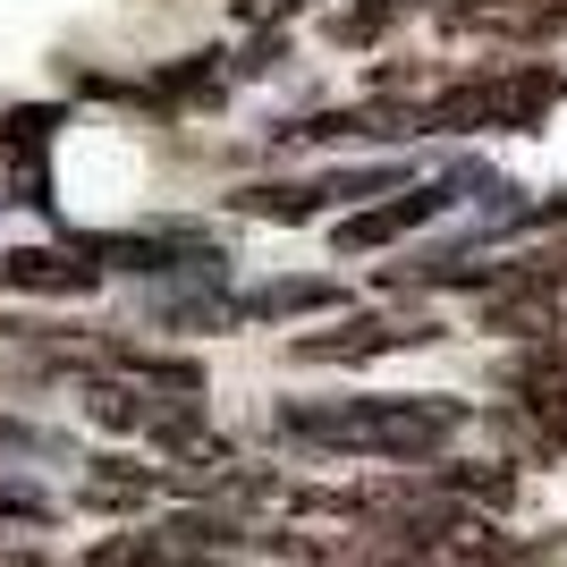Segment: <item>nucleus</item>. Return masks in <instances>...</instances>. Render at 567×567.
I'll return each instance as SVG.
<instances>
[{"instance_id": "obj_11", "label": "nucleus", "mask_w": 567, "mask_h": 567, "mask_svg": "<svg viewBox=\"0 0 567 567\" xmlns=\"http://www.w3.org/2000/svg\"><path fill=\"white\" fill-rule=\"evenodd\" d=\"M0 567H60V559H43V550H0Z\"/></svg>"}, {"instance_id": "obj_8", "label": "nucleus", "mask_w": 567, "mask_h": 567, "mask_svg": "<svg viewBox=\"0 0 567 567\" xmlns=\"http://www.w3.org/2000/svg\"><path fill=\"white\" fill-rule=\"evenodd\" d=\"M85 567H220V559H204V550H187V543H162V534L144 525V534H111V543H94Z\"/></svg>"}, {"instance_id": "obj_6", "label": "nucleus", "mask_w": 567, "mask_h": 567, "mask_svg": "<svg viewBox=\"0 0 567 567\" xmlns=\"http://www.w3.org/2000/svg\"><path fill=\"white\" fill-rule=\"evenodd\" d=\"M432 492H450L457 508H508L517 499V466L508 457H450V466H432Z\"/></svg>"}, {"instance_id": "obj_4", "label": "nucleus", "mask_w": 567, "mask_h": 567, "mask_svg": "<svg viewBox=\"0 0 567 567\" xmlns=\"http://www.w3.org/2000/svg\"><path fill=\"white\" fill-rule=\"evenodd\" d=\"M457 204L450 178H424V187H399V195H381V204H364V213L339 220V255H373V246H399V237H415L424 220H441Z\"/></svg>"}, {"instance_id": "obj_2", "label": "nucleus", "mask_w": 567, "mask_h": 567, "mask_svg": "<svg viewBox=\"0 0 567 567\" xmlns=\"http://www.w3.org/2000/svg\"><path fill=\"white\" fill-rule=\"evenodd\" d=\"M567 76L550 69H492V76H466V85H450V94H432L424 111V136H483V127H534V118L559 102Z\"/></svg>"}, {"instance_id": "obj_1", "label": "nucleus", "mask_w": 567, "mask_h": 567, "mask_svg": "<svg viewBox=\"0 0 567 567\" xmlns=\"http://www.w3.org/2000/svg\"><path fill=\"white\" fill-rule=\"evenodd\" d=\"M288 441H313V450L339 457H399V466H424V457H450V441L466 432V406L457 399H348V406H280Z\"/></svg>"}, {"instance_id": "obj_10", "label": "nucleus", "mask_w": 567, "mask_h": 567, "mask_svg": "<svg viewBox=\"0 0 567 567\" xmlns=\"http://www.w3.org/2000/svg\"><path fill=\"white\" fill-rule=\"evenodd\" d=\"M297 9H313V0H237V25H288Z\"/></svg>"}, {"instance_id": "obj_5", "label": "nucleus", "mask_w": 567, "mask_h": 567, "mask_svg": "<svg viewBox=\"0 0 567 567\" xmlns=\"http://www.w3.org/2000/svg\"><path fill=\"white\" fill-rule=\"evenodd\" d=\"M102 271L85 255H60V246H18V255H0V288H25V297H85Z\"/></svg>"}, {"instance_id": "obj_9", "label": "nucleus", "mask_w": 567, "mask_h": 567, "mask_svg": "<svg viewBox=\"0 0 567 567\" xmlns=\"http://www.w3.org/2000/svg\"><path fill=\"white\" fill-rule=\"evenodd\" d=\"M339 306L331 280H271V288H237V322H280V313H322Z\"/></svg>"}, {"instance_id": "obj_7", "label": "nucleus", "mask_w": 567, "mask_h": 567, "mask_svg": "<svg viewBox=\"0 0 567 567\" xmlns=\"http://www.w3.org/2000/svg\"><path fill=\"white\" fill-rule=\"evenodd\" d=\"M169 492L162 466H127V457H102L94 474H85V508H153V499Z\"/></svg>"}, {"instance_id": "obj_3", "label": "nucleus", "mask_w": 567, "mask_h": 567, "mask_svg": "<svg viewBox=\"0 0 567 567\" xmlns=\"http://www.w3.org/2000/svg\"><path fill=\"white\" fill-rule=\"evenodd\" d=\"M424 339H441L432 313H355V322H339V331L288 339V355H297V364H373V355L424 348Z\"/></svg>"}]
</instances>
